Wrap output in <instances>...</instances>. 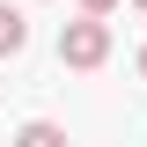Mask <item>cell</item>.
<instances>
[{"label":"cell","instance_id":"7a4b0ae2","mask_svg":"<svg viewBox=\"0 0 147 147\" xmlns=\"http://www.w3.org/2000/svg\"><path fill=\"white\" fill-rule=\"evenodd\" d=\"M22 44H30V22H22V7H7V0H0V59H15Z\"/></svg>","mask_w":147,"mask_h":147},{"label":"cell","instance_id":"5b68a950","mask_svg":"<svg viewBox=\"0 0 147 147\" xmlns=\"http://www.w3.org/2000/svg\"><path fill=\"white\" fill-rule=\"evenodd\" d=\"M140 81H147V44H140Z\"/></svg>","mask_w":147,"mask_h":147},{"label":"cell","instance_id":"3957f363","mask_svg":"<svg viewBox=\"0 0 147 147\" xmlns=\"http://www.w3.org/2000/svg\"><path fill=\"white\" fill-rule=\"evenodd\" d=\"M15 147H66V132H59V125H44V118H30V125L15 132Z\"/></svg>","mask_w":147,"mask_h":147},{"label":"cell","instance_id":"277c9868","mask_svg":"<svg viewBox=\"0 0 147 147\" xmlns=\"http://www.w3.org/2000/svg\"><path fill=\"white\" fill-rule=\"evenodd\" d=\"M110 7H118V0H81V15H110Z\"/></svg>","mask_w":147,"mask_h":147},{"label":"cell","instance_id":"6da1fadb","mask_svg":"<svg viewBox=\"0 0 147 147\" xmlns=\"http://www.w3.org/2000/svg\"><path fill=\"white\" fill-rule=\"evenodd\" d=\"M59 59H66V66H103L110 59V22L103 15H81V22H66V30H59Z\"/></svg>","mask_w":147,"mask_h":147},{"label":"cell","instance_id":"8992f818","mask_svg":"<svg viewBox=\"0 0 147 147\" xmlns=\"http://www.w3.org/2000/svg\"><path fill=\"white\" fill-rule=\"evenodd\" d=\"M132 7H147V0H132Z\"/></svg>","mask_w":147,"mask_h":147}]
</instances>
